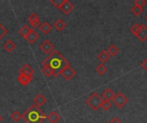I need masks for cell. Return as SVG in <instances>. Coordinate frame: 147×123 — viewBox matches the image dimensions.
Instances as JSON below:
<instances>
[{
	"label": "cell",
	"instance_id": "6da1fadb",
	"mask_svg": "<svg viewBox=\"0 0 147 123\" xmlns=\"http://www.w3.org/2000/svg\"><path fill=\"white\" fill-rule=\"evenodd\" d=\"M69 65V62L61 55L59 51L55 50L51 54H49L48 57L45 58L42 62V66H47L53 70L54 77L59 76L61 71Z\"/></svg>",
	"mask_w": 147,
	"mask_h": 123
},
{
	"label": "cell",
	"instance_id": "7a4b0ae2",
	"mask_svg": "<svg viewBox=\"0 0 147 123\" xmlns=\"http://www.w3.org/2000/svg\"><path fill=\"white\" fill-rule=\"evenodd\" d=\"M47 116L35 104H32L22 115V119L26 123H42Z\"/></svg>",
	"mask_w": 147,
	"mask_h": 123
},
{
	"label": "cell",
	"instance_id": "3957f363",
	"mask_svg": "<svg viewBox=\"0 0 147 123\" xmlns=\"http://www.w3.org/2000/svg\"><path fill=\"white\" fill-rule=\"evenodd\" d=\"M103 102V99L102 96H100L97 92H93L85 101L86 104L90 106L94 111H96L99 110V108L102 107V104Z\"/></svg>",
	"mask_w": 147,
	"mask_h": 123
},
{
	"label": "cell",
	"instance_id": "277c9868",
	"mask_svg": "<svg viewBox=\"0 0 147 123\" xmlns=\"http://www.w3.org/2000/svg\"><path fill=\"white\" fill-rule=\"evenodd\" d=\"M112 101L117 108L121 109L128 103V98L122 92H118L117 94H115Z\"/></svg>",
	"mask_w": 147,
	"mask_h": 123
},
{
	"label": "cell",
	"instance_id": "5b68a950",
	"mask_svg": "<svg viewBox=\"0 0 147 123\" xmlns=\"http://www.w3.org/2000/svg\"><path fill=\"white\" fill-rule=\"evenodd\" d=\"M60 74L62 75V77H63L65 80L69 81V80H71L76 75V71L69 65V66L65 67V68L61 71Z\"/></svg>",
	"mask_w": 147,
	"mask_h": 123
},
{
	"label": "cell",
	"instance_id": "8992f818",
	"mask_svg": "<svg viewBox=\"0 0 147 123\" xmlns=\"http://www.w3.org/2000/svg\"><path fill=\"white\" fill-rule=\"evenodd\" d=\"M40 50H41L45 54H47V55L51 54V53L54 51V45H53V43H52L50 40H48V39L44 40V41L40 44Z\"/></svg>",
	"mask_w": 147,
	"mask_h": 123
},
{
	"label": "cell",
	"instance_id": "52a82bcc",
	"mask_svg": "<svg viewBox=\"0 0 147 123\" xmlns=\"http://www.w3.org/2000/svg\"><path fill=\"white\" fill-rule=\"evenodd\" d=\"M28 21L29 25L31 26V28L34 29V30L35 28H37V27H40V18H39V16L35 13H32L30 15H28Z\"/></svg>",
	"mask_w": 147,
	"mask_h": 123
},
{
	"label": "cell",
	"instance_id": "ba28073f",
	"mask_svg": "<svg viewBox=\"0 0 147 123\" xmlns=\"http://www.w3.org/2000/svg\"><path fill=\"white\" fill-rule=\"evenodd\" d=\"M59 9L65 15H69L74 9V5L69 0H64V2H63L62 5L60 6Z\"/></svg>",
	"mask_w": 147,
	"mask_h": 123
},
{
	"label": "cell",
	"instance_id": "9c48e42d",
	"mask_svg": "<svg viewBox=\"0 0 147 123\" xmlns=\"http://www.w3.org/2000/svg\"><path fill=\"white\" fill-rule=\"evenodd\" d=\"M34 69L28 64H24L19 70V74H24L30 78H34Z\"/></svg>",
	"mask_w": 147,
	"mask_h": 123
},
{
	"label": "cell",
	"instance_id": "30bf717a",
	"mask_svg": "<svg viewBox=\"0 0 147 123\" xmlns=\"http://www.w3.org/2000/svg\"><path fill=\"white\" fill-rule=\"evenodd\" d=\"M47 103V98L43 94H38L34 98V104H35L37 107L40 108L43 105H45Z\"/></svg>",
	"mask_w": 147,
	"mask_h": 123
},
{
	"label": "cell",
	"instance_id": "8fae6325",
	"mask_svg": "<svg viewBox=\"0 0 147 123\" xmlns=\"http://www.w3.org/2000/svg\"><path fill=\"white\" fill-rule=\"evenodd\" d=\"M137 38L141 42H145L147 39V27L145 24L140 25V30L139 32V34H138Z\"/></svg>",
	"mask_w": 147,
	"mask_h": 123
},
{
	"label": "cell",
	"instance_id": "7c38bea8",
	"mask_svg": "<svg viewBox=\"0 0 147 123\" xmlns=\"http://www.w3.org/2000/svg\"><path fill=\"white\" fill-rule=\"evenodd\" d=\"M115 94L114 93V92L110 89V88H107L102 94V98L104 101H109L110 102L111 100H113V98H115Z\"/></svg>",
	"mask_w": 147,
	"mask_h": 123
},
{
	"label": "cell",
	"instance_id": "4fadbf2b",
	"mask_svg": "<svg viewBox=\"0 0 147 123\" xmlns=\"http://www.w3.org/2000/svg\"><path fill=\"white\" fill-rule=\"evenodd\" d=\"M38 39H39V34H38V33L35 32L34 29H32L31 32L29 33V34L26 37V40H27L29 44H34Z\"/></svg>",
	"mask_w": 147,
	"mask_h": 123
},
{
	"label": "cell",
	"instance_id": "5bb4252c",
	"mask_svg": "<svg viewBox=\"0 0 147 123\" xmlns=\"http://www.w3.org/2000/svg\"><path fill=\"white\" fill-rule=\"evenodd\" d=\"M32 80H33V78H30V77H28L27 75H24V74H19L18 78H17L18 82L22 86H28L32 81Z\"/></svg>",
	"mask_w": 147,
	"mask_h": 123
},
{
	"label": "cell",
	"instance_id": "9a60e30c",
	"mask_svg": "<svg viewBox=\"0 0 147 123\" xmlns=\"http://www.w3.org/2000/svg\"><path fill=\"white\" fill-rule=\"evenodd\" d=\"M16 44L12 41V40H10V39H8L3 45V49L7 51V52H9V53H10V52H12L15 49H16Z\"/></svg>",
	"mask_w": 147,
	"mask_h": 123
},
{
	"label": "cell",
	"instance_id": "2e32d148",
	"mask_svg": "<svg viewBox=\"0 0 147 123\" xmlns=\"http://www.w3.org/2000/svg\"><path fill=\"white\" fill-rule=\"evenodd\" d=\"M47 120L51 123H57L60 120L59 115L55 110H53L51 113H49V115L47 116Z\"/></svg>",
	"mask_w": 147,
	"mask_h": 123
},
{
	"label": "cell",
	"instance_id": "e0dca14e",
	"mask_svg": "<svg viewBox=\"0 0 147 123\" xmlns=\"http://www.w3.org/2000/svg\"><path fill=\"white\" fill-rule=\"evenodd\" d=\"M39 28H40V30L44 34H47V33H49L52 31L53 27H52V25H51L50 23L45 21V22H43V23L40 26Z\"/></svg>",
	"mask_w": 147,
	"mask_h": 123
},
{
	"label": "cell",
	"instance_id": "ac0fdd59",
	"mask_svg": "<svg viewBox=\"0 0 147 123\" xmlns=\"http://www.w3.org/2000/svg\"><path fill=\"white\" fill-rule=\"evenodd\" d=\"M53 27H55V29H56L57 31L61 32V31H63V30L65 29V27H66V24H65V22L62 19H58V20L54 22Z\"/></svg>",
	"mask_w": 147,
	"mask_h": 123
},
{
	"label": "cell",
	"instance_id": "d6986e66",
	"mask_svg": "<svg viewBox=\"0 0 147 123\" xmlns=\"http://www.w3.org/2000/svg\"><path fill=\"white\" fill-rule=\"evenodd\" d=\"M109 57H110V56H109V54L108 53L107 51H102L97 55V58L102 62V63H104V62H108L109 59Z\"/></svg>",
	"mask_w": 147,
	"mask_h": 123
},
{
	"label": "cell",
	"instance_id": "ffe728a7",
	"mask_svg": "<svg viewBox=\"0 0 147 123\" xmlns=\"http://www.w3.org/2000/svg\"><path fill=\"white\" fill-rule=\"evenodd\" d=\"M31 30H32L31 27H28L27 25H25V26H23L22 27H21V29L19 30V34H20L22 38L26 39V37H27V36L29 34V33L31 32Z\"/></svg>",
	"mask_w": 147,
	"mask_h": 123
},
{
	"label": "cell",
	"instance_id": "44dd1931",
	"mask_svg": "<svg viewBox=\"0 0 147 123\" xmlns=\"http://www.w3.org/2000/svg\"><path fill=\"white\" fill-rule=\"evenodd\" d=\"M41 71H42V73L44 74V75H45V76H47V77L53 76V74H54L53 70L51 68L47 67V66H42Z\"/></svg>",
	"mask_w": 147,
	"mask_h": 123
},
{
	"label": "cell",
	"instance_id": "7402d4cb",
	"mask_svg": "<svg viewBox=\"0 0 147 123\" xmlns=\"http://www.w3.org/2000/svg\"><path fill=\"white\" fill-rule=\"evenodd\" d=\"M144 11V9L141 8V7H139V6H136V5H134L131 9V12L135 15V16H140Z\"/></svg>",
	"mask_w": 147,
	"mask_h": 123
},
{
	"label": "cell",
	"instance_id": "603a6c76",
	"mask_svg": "<svg viewBox=\"0 0 147 123\" xmlns=\"http://www.w3.org/2000/svg\"><path fill=\"white\" fill-rule=\"evenodd\" d=\"M108 53L109 54L110 57H115L118 52H119V49L117 46H115V45H111L109 48H108Z\"/></svg>",
	"mask_w": 147,
	"mask_h": 123
},
{
	"label": "cell",
	"instance_id": "cb8c5ba5",
	"mask_svg": "<svg viewBox=\"0 0 147 123\" xmlns=\"http://www.w3.org/2000/svg\"><path fill=\"white\" fill-rule=\"evenodd\" d=\"M96 72H97L99 74L102 75V74H104L107 72L108 68H107V67H106L103 63H101V64L97 65V67H96Z\"/></svg>",
	"mask_w": 147,
	"mask_h": 123
},
{
	"label": "cell",
	"instance_id": "d4e9b609",
	"mask_svg": "<svg viewBox=\"0 0 147 123\" xmlns=\"http://www.w3.org/2000/svg\"><path fill=\"white\" fill-rule=\"evenodd\" d=\"M10 117H11V119H12L14 122H18L22 119V115L19 113V111H18V110H15V111L11 114Z\"/></svg>",
	"mask_w": 147,
	"mask_h": 123
},
{
	"label": "cell",
	"instance_id": "484cf974",
	"mask_svg": "<svg viewBox=\"0 0 147 123\" xmlns=\"http://www.w3.org/2000/svg\"><path fill=\"white\" fill-rule=\"evenodd\" d=\"M140 30V25H139V24H137V23L134 24V26H132V27H131V29H130L131 33H132L134 35H135L136 37L138 36Z\"/></svg>",
	"mask_w": 147,
	"mask_h": 123
},
{
	"label": "cell",
	"instance_id": "4316f807",
	"mask_svg": "<svg viewBox=\"0 0 147 123\" xmlns=\"http://www.w3.org/2000/svg\"><path fill=\"white\" fill-rule=\"evenodd\" d=\"M7 33L8 30L6 29V27H4V26L0 23V40L7 34Z\"/></svg>",
	"mask_w": 147,
	"mask_h": 123
},
{
	"label": "cell",
	"instance_id": "83f0119b",
	"mask_svg": "<svg viewBox=\"0 0 147 123\" xmlns=\"http://www.w3.org/2000/svg\"><path fill=\"white\" fill-rule=\"evenodd\" d=\"M101 108H102V110H105V111L109 110L110 108H111V104H110V102H109V101H104V100H103Z\"/></svg>",
	"mask_w": 147,
	"mask_h": 123
},
{
	"label": "cell",
	"instance_id": "f1b7e54d",
	"mask_svg": "<svg viewBox=\"0 0 147 123\" xmlns=\"http://www.w3.org/2000/svg\"><path fill=\"white\" fill-rule=\"evenodd\" d=\"M63 2H64V0H50V3L53 5H54V7H56L57 9L60 8V6L62 5Z\"/></svg>",
	"mask_w": 147,
	"mask_h": 123
},
{
	"label": "cell",
	"instance_id": "f546056e",
	"mask_svg": "<svg viewBox=\"0 0 147 123\" xmlns=\"http://www.w3.org/2000/svg\"><path fill=\"white\" fill-rule=\"evenodd\" d=\"M146 0H135L134 1V5L141 7V8H143L146 5Z\"/></svg>",
	"mask_w": 147,
	"mask_h": 123
},
{
	"label": "cell",
	"instance_id": "4dcf8cb0",
	"mask_svg": "<svg viewBox=\"0 0 147 123\" xmlns=\"http://www.w3.org/2000/svg\"><path fill=\"white\" fill-rule=\"evenodd\" d=\"M141 66H142V68L147 72V58L141 63Z\"/></svg>",
	"mask_w": 147,
	"mask_h": 123
},
{
	"label": "cell",
	"instance_id": "1f68e13d",
	"mask_svg": "<svg viewBox=\"0 0 147 123\" xmlns=\"http://www.w3.org/2000/svg\"><path fill=\"white\" fill-rule=\"evenodd\" d=\"M109 123H122L117 117H115V118H113L110 122Z\"/></svg>",
	"mask_w": 147,
	"mask_h": 123
},
{
	"label": "cell",
	"instance_id": "d6a6232c",
	"mask_svg": "<svg viewBox=\"0 0 147 123\" xmlns=\"http://www.w3.org/2000/svg\"><path fill=\"white\" fill-rule=\"evenodd\" d=\"M2 121H3V118H2V116H0V123L2 122Z\"/></svg>",
	"mask_w": 147,
	"mask_h": 123
},
{
	"label": "cell",
	"instance_id": "836d02e7",
	"mask_svg": "<svg viewBox=\"0 0 147 123\" xmlns=\"http://www.w3.org/2000/svg\"><path fill=\"white\" fill-rule=\"evenodd\" d=\"M146 21H147V15H146Z\"/></svg>",
	"mask_w": 147,
	"mask_h": 123
}]
</instances>
